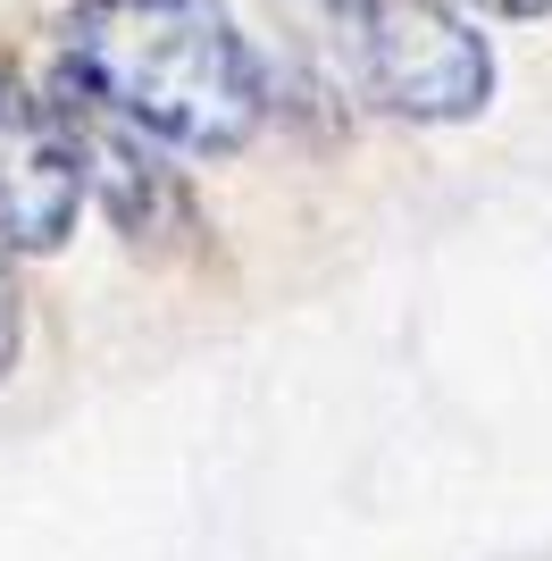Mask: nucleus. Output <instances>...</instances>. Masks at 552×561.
I'll list each match as a JSON object with an SVG mask.
<instances>
[{
	"mask_svg": "<svg viewBox=\"0 0 552 561\" xmlns=\"http://www.w3.org/2000/svg\"><path fill=\"white\" fill-rule=\"evenodd\" d=\"M76 210H84V160H76L68 110L0 76V243L59 252L76 234Z\"/></svg>",
	"mask_w": 552,
	"mask_h": 561,
	"instance_id": "3",
	"label": "nucleus"
},
{
	"mask_svg": "<svg viewBox=\"0 0 552 561\" xmlns=\"http://www.w3.org/2000/svg\"><path fill=\"white\" fill-rule=\"evenodd\" d=\"M469 9H485V18H544L552 0H469Z\"/></svg>",
	"mask_w": 552,
	"mask_h": 561,
	"instance_id": "5",
	"label": "nucleus"
},
{
	"mask_svg": "<svg viewBox=\"0 0 552 561\" xmlns=\"http://www.w3.org/2000/svg\"><path fill=\"white\" fill-rule=\"evenodd\" d=\"M344 59L360 93L418 126H460L494 101V50L444 0H344L335 9Z\"/></svg>",
	"mask_w": 552,
	"mask_h": 561,
	"instance_id": "2",
	"label": "nucleus"
},
{
	"mask_svg": "<svg viewBox=\"0 0 552 561\" xmlns=\"http://www.w3.org/2000/svg\"><path fill=\"white\" fill-rule=\"evenodd\" d=\"M59 76L142 142L227 160L268 117V76L227 0H76L59 25Z\"/></svg>",
	"mask_w": 552,
	"mask_h": 561,
	"instance_id": "1",
	"label": "nucleus"
},
{
	"mask_svg": "<svg viewBox=\"0 0 552 561\" xmlns=\"http://www.w3.org/2000/svg\"><path fill=\"white\" fill-rule=\"evenodd\" d=\"M18 344H25V302H18V277H9V243H0V377L18 369Z\"/></svg>",
	"mask_w": 552,
	"mask_h": 561,
	"instance_id": "4",
	"label": "nucleus"
}]
</instances>
